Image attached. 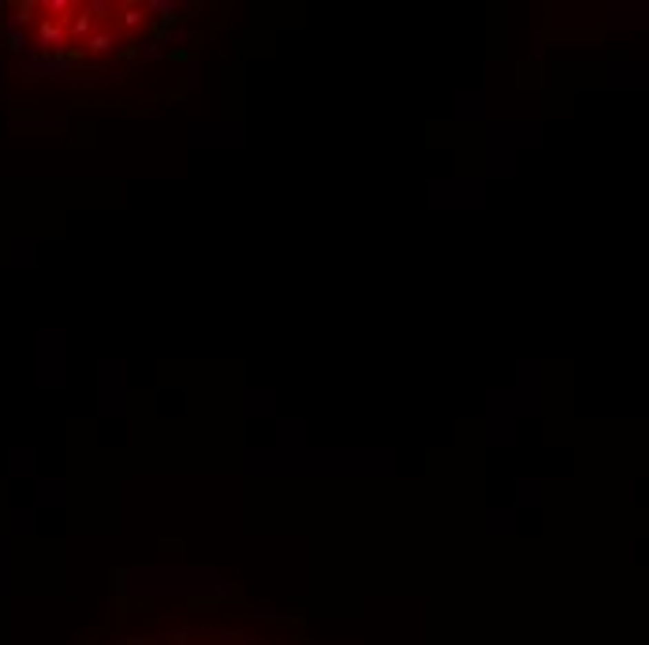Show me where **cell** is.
Wrapping results in <instances>:
<instances>
[{
    "instance_id": "1",
    "label": "cell",
    "mask_w": 649,
    "mask_h": 645,
    "mask_svg": "<svg viewBox=\"0 0 649 645\" xmlns=\"http://www.w3.org/2000/svg\"><path fill=\"white\" fill-rule=\"evenodd\" d=\"M8 45L34 63L79 68L97 60H123L153 49L164 30L176 23L172 8L139 4V0H108V4H8L4 8Z\"/></svg>"
}]
</instances>
